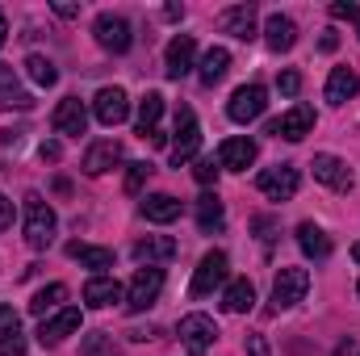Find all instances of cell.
Returning a JSON list of instances; mask_svg holds the SVG:
<instances>
[{"instance_id":"6da1fadb","label":"cell","mask_w":360,"mask_h":356,"mask_svg":"<svg viewBox=\"0 0 360 356\" xmlns=\"http://www.w3.org/2000/svg\"><path fill=\"white\" fill-rule=\"evenodd\" d=\"M55 231H59V218L46 205V197L42 193H25V243L34 252H46L55 243Z\"/></svg>"},{"instance_id":"7a4b0ae2","label":"cell","mask_w":360,"mask_h":356,"mask_svg":"<svg viewBox=\"0 0 360 356\" xmlns=\"http://www.w3.org/2000/svg\"><path fill=\"white\" fill-rule=\"evenodd\" d=\"M160 289H164V268H155V265L139 268L134 281H130V289H126V310L130 314H143L147 306H155Z\"/></svg>"},{"instance_id":"3957f363","label":"cell","mask_w":360,"mask_h":356,"mask_svg":"<svg viewBox=\"0 0 360 356\" xmlns=\"http://www.w3.org/2000/svg\"><path fill=\"white\" fill-rule=\"evenodd\" d=\"M306 289H310V272L297 268V265H285L276 272V281H272V306L276 310H289V306H297L306 298Z\"/></svg>"},{"instance_id":"277c9868","label":"cell","mask_w":360,"mask_h":356,"mask_svg":"<svg viewBox=\"0 0 360 356\" xmlns=\"http://www.w3.org/2000/svg\"><path fill=\"white\" fill-rule=\"evenodd\" d=\"M218 340V323L210 314H184L180 319V344L188 356H205Z\"/></svg>"},{"instance_id":"5b68a950","label":"cell","mask_w":360,"mask_h":356,"mask_svg":"<svg viewBox=\"0 0 360 356\" xmlns=\"http://www.w3.org/2000/svg\"><path fill=\"white\" fill-rule=\"evenodd\" d=\"M264 109H269V92L260 89V84H243V89L231 92V101H226V117H231V122H239V126L256 122Z\"/></svg>"},{"instance_id":"8992f818","label":"cell","mask_w":360,"mask_h":356,"mask_svg":"<svg viewBox=\"0 0 360 356\" xmlns=\"http://www.w3.org/2000/svg\"><path fill=\"white\" fill-rule=\"evenodd\" d=\"M92 34H96V42H101L105 51H113V55H126V51H130V42H134L130 21H126V17H117V13H101V17L92 21Z\"/></svg>"},{"instance_id":"52a82bcc","label":"cell","mask_w":360,"mask_h":356,"mask_svg":"<svg viewBox=\"0 0 360 356\" xmlns=\"http://www.w3.org/2000/svg\"><path fill=\"white\" fill-rule=\"evenodd\" d=\"M297 184H302V177H297L293 164H272V168H264V172L256 177V189H260L269 201H289V197L297 193Z\"/></svg>"},{"instance_id":"ba28073f","label":"cell","mask_w":360,"mask_h":356,"mask_svg":"<svg viewBox=\"0 0 360 356\" xmlns=\"http://www.w3.org/2000/svg\"><path fill=\"white\" fill-rule=\"evenodd\" d=\"M226 268H231L226 252H205V256H201V265L193 268V285H188V293H193V298L214 293V289L226 281Z\"/></svg>"},{"instance_id":"9c48e42d","label":"cell","mask_w":360,"mask_h":356,"mask_svg":"<svg viewBox=\"0 0 360 356\" xmlns=\"http://www.w3.org/2000/svg\"><path fill=\"white\" fill-rule=\"evenodd\" d=\"M197 147H201V126H197V117H193V109L188 105H180L176 109V139H172V164H188L193 155H197Z\"/></svg>"},{"instance_id":"30bf717a","label":"cell","mask_w":360,"mask_h":356,"mask_svg":"<svg viewBox=\"0 0 360 356\" xmlns=\"http://www.w3.org/2000/svg\"><path fill=\"white\" fill-rule=\"evenodd\" d=\"M310 130H314V109H310V105H293V109H285V113L269 126V134L285 139V143H302Z\"/></svg>"},{"instance_id":"8fae6325","label":"cell","mask_w":360,"mask_h":356,"mask_svg":"<svg viewBox=\"0 0 360 356\" xmlns=\"http://www.w3.org/2000/svg\"><path fill=\"white\" fill-rule=\"evenodd\" d=\"M256 155H260V147L252 143V139H222V147H218V168L222 172H248L252 164H256Z\"/></svg>"},{"instance_id":"7c38bea8","label":"cell","mask_w":360,"mask_h":356,"mask_svg":"<svg viewBox=\"0 0 360 356\" xmlns=\"http://www.w3.org/2000/svg\"><path fill=\"white\" fill-rule=\"evenodd\" d=\"M92 113H96L101 126H122L130 117V96H126V89H101L92 96Z\"/></svg>"},{"instance_id":"4fadbf2b","label":"cell","mask_w":360,"mask_h":356,"mask_svg":"<svg viewBox=\"0 0 360 356\" xmlns=\"http://www.w3.org/2000/svg\"><path fill=\"white\" fill-rule=\"evenodd\" d=\"M310 168H314V180H323V184L335 189V193H352V184H356V180H352V168H348L340 155H327V151H323V155H314Z\"/></svg>"},{"instance_id":"5bb4252c","label":"cell","mask_w":360,"mask_h":356,"mask_svg":"<svg viewBox=\"0 0 360 356\" xmlns=\"http://www.w3.org/2000/svg\"><path fill=\"white\" fill-rule=\"evenodd\" d=\"M55 130L68 134V139H80V134L89 130V109H84L80 96H63V101H59V109H55Z\"/></svg>"},{"instance_id":"9a60e30c","label":"cell","mask_w":360,"mask_h":356,"mask_svg":"<svg viewBox=\"0 0 360 356\" xmlns=\"http://www.w3.org/2000/svg\"><path fill=\"white\" fill-rule=\"evenodd\" d=\"M72 331H80V310H76V306L59 310L55 319H42V327H38V344H42V348H55V344H63Z\"/></svg>"},{"instance_id":"2e32d148","label":"cell","mask_w":360,"mask_h":356,"mask_svg":"<svg viewBox=\"0 0 360 356\" xmlns=\"http://www.w3.org/2000/svg\"><path fill=\"white\" fill-rule=\"evenodd\" d=\"M113 164H122V143H113V139H101V143H92L89 151H84V172L89 177H105Z\"/></svg>"},{"instance_id":"e0dca14e","label":"cell","mask_w":360,"mask_h":356,"mask_svg":"<svg viewBox=\"0 0 360 356\" xmlns=\"http://www.w3.org/2000/svg\"><path fill=\"white\" fill-rule=\"evenodd\" d=\"M176 252H180V243L172 235H147V239L134 243V260H139V265H164V260H172Z\"/></svg>"},{"instance_id":"ac0fdd59","label":"cell","mask_w":360,"mask_h":356,"mask_svg":"<svg viewBox=\"0 0 360 356\" xmlns=\"http://www.w3.org/2000/svg\"><path fill=\"white\" fill-rule=\"evenodd\" d=\"M193 55H197L193 34H176V38L168 42L164 63H168V76H172V80H180V76H188V72H193Z\"/></svg>"},{"instance_id":"d6986e66","label":"cell","mask_w":360,"mask_h":356,"mask_svg":"<svg viewBox=\"0 0 360 356\" xmlns=\"http://www.w3.org/2000/svg\"><path fill=\"white\" fill-rule=\"evenodd\" d=\"M0 356H25V331L13 306H0Z\"/></svg>"},{"instance_id":"ffe728a7","label":"cell","mask_w":360,"mask_h":356,"mask_svg":"<svg viewBox=\"0 0 360 356\" xmlns=\"http://www.w3.org/2000/svg\"><path fill=\"white\" fill-rule=\"evenodd\" d=\"M222 30L226 34H235L239 42H252L260 30H256V4H235V8H226L222 13Z\"/></svg>"},{"instance_id":"44dd1931","label":"cell","mask_w":360,"mask_h":356,"mask_svg":"<svg viewBox=\"0 0 360 356\" xmlns=\"http://www.w3.org/2000/svg\"><path fill=\"white\" fill-rule=\"evenodd\" d=\"M264 42H269L276 55H285V51H293V42H297V25L289 21V17H281V13H272L269 21H264Z\"/></svg>"},{"instance_id":"7402d4cb","label":"cell","mask_w":360,"mask_h":356,"mask_svg":"<svg viewBox=\"0 0 360 356\" xmlns=\"http://www.w3.org/2000/svg\"><path fill=\"white\" fill-rule=\"evenodd\" d=\"M143 218H147V222L168 227V222H176V218H180V201L172 197V193H151V197L143 201Z\"/></svg>"},{"instance_id":"603a6c76","label":"cell","mask_w":360,"mask_h":356,"mask_svg":"<svg viewBox=\"0 0 360 356\" xmlns=\"http://www.w3.org/2000/svg\"><path fill=\"white\" fill-rule=\"evenodd\" d=\"M360 92V76L352 68H335L331 76H327V101L331 105H344V101H352Z\"/></svg>"},{"instance_id":"cb8c5ba5","label":"cell","mask_w":360,"mask_h":356,"mask_svg":"<svg viewBox=\"0 0 360 356\" xmlns=\"http://www.w3.org/2000/svg\"><path fill=\"white\" fill-rule=\"evenodd\" d=\"M226 72H231V51H226V46H210V51L201 55V68H197L201 84H210V89H214Z\"/></svg>"},{"instance_id":"d4e9b609","label":"cell","mask_w":360,"mask_h":356,"mask_svg":"<svg viewBox=\"0 0 360 356\" xmlns=\"http://www.w3.org/2000/svg\"><path fill=\"white\" fill-rule=\"evenodd\" d=\"M297 248H302L310 260H327V256H331V239H327V231L314 227V222H302V227H297Z\"/></svg>"},{"instance_id":"484cf974","label":"cell","mask_w":360,"mask_h":356,"mask_svg":"<svg viewBox=\"0 0 360 356\" xmlns=\"http://www.w3.org/2000/svg\"><path fill=\"white\" fill-rule=\"evenodd\" d=\"M117 298H122L117 276H92L89 285H84V302H89L92 310H105V306H113Z\"/></svg>"},{"instance_id":"4316f807","label":"cell","mask_w":360,"mask_h":356,"mask_svg":"<svg viewBox=\"0 0 360 356\" xmlns=\"http://www.w3.org/2000/svg\"><path fill=\"white\" fill-rule=\"evenodd\" d=\"M0 109H34V96L13 80V68H0Z\"/></svg>"},{"instance_id":"83f0119b","label":"cell","mask_w":360,"mask_h":356,"mask_svg":"<svg viewBox=\"0 0 360 356\" xmlns=\"http://www.w3.org/2000/svg\"><path fill=\"white\" fill-rule=\"evenodd\" d=\"M68 256L72 260H80L84 268H96V272H105V268H113V248H92V243H68Z\"/></svg>"},{"instance_id":"f1b7e54d","label":"cell","mask_w":360,"mask_h":356,"mask_svg":"<svg viewBox=\"0 0 360 356\" xmlns=\"http://www.w3.org/2000/svg\"><path fill=\"white\" fill-rule=\"evenodd\" d=\"M222 306H226L231 314H248V310L256 306V285H252V281H231L226 293H222Z\"/></svg>"},{"instance_id":"f546056e","label":"cell","mask_w":360,"mask_h":356,"mask_svg":"<svg viewBox=\"0 0 360 356\" xmlns=\"http://www.w3.org/2000/svg\"><path fill=\"white\" fill-rule=\"evenodd\" d=\"M25 76H30L38 89H55V84H59V68H55L46 55H30V59H25Z\"/></svg>"},{"instance_id":"4dcf8cb0","label":"cell","mask_w":360,"mask_h":356,"mask_svg":"<svg viewBox=\"0 0 360 356\" xmlns=\"http://www.w3.org/2000/svg\"><path fill=\"white\" fill-rule=\"evenodd\" d=\"M160 113H164V96H160V92H147V96L139 101V134H143V139H151V134H155Z\"/></svg>"},{"instance_id":"1f68e13d","label":"cell","mask_w":360,"mask_h":356,"mask_svg":"<svg viewBox=\"0 0 360 356\" xmlns=\"http://www.w3.org/2000/svg\"><path fill=\"white\" fill-rule=\"evenodd\" d=\"M222 201H218V193H205V197H197V227L210 235V231H218L222 227Z\"/></svg>"},{"instance_id":"d6a6232c","label":"cell","mask_w":360,"mask_h":356,"mask_svg":"<svg viewBox=\"0 0 360 356\" xmlns=\"http://www.w3.org/2000/svg\"><path fill=\"white\" fill-rule=\"evenodd\" d=\"M63 298H68V285H59V281H55V285H46V289H38V293L30 298V314L46 319V314H51V310H55Z\"/></svg>"},{"instance_id":"836d02e7","label":"cell","mask_w":360,"mask_h":356,"mask_svg":"<svg viewBox=\"0 0 360 356\" xmlns=\"http://www.w3.org/2000/svg\"><path fill=\"white\" fill-rule=\"evenodd\" d=\"M84 356H117L113 352V340H109V331H96L84 340Z\"/></svg>"},{"instance_id":"e575fe53","label":"cell","mask_w":360,"mask_h":356,"mask_svg":"<svg viewBox=\"0 0 360 356\" xmlns=\"http://www.w3.org/2000/svg\"><path fill=\"white\" fill-rule=\"evenodd\" d=\"M151 177V164H130V172H126V193H139L143 184Z\"/></svg>"},{"instance_id":"d590c367","label":"cell","mask_w":360,"mask_h":356,"mask_svg":"<svg viewBox=\"0 0 360 356\" xmlns=\"http://www.w3.org/2000/svg\"><path fill=\"white\" fill-rule=\"evenodd\" d=\"M276 89H281V96H297V92H302V76L289 68V72H281V76H276Z\"/></svg>"},{"instance_id":"8d00e7d4","label":"cell","mask_w":360,"mask_h":356,"mask_svg":"<svg viewBox=\"0 0 360 356\" xmlns=\"http://www.w3.org/2000/svg\"><path fill=\"white\" fill-rule=\"evenodd\" d=\"M218 172L222 168H214V160H197V168H193V177L201 180V184H218Z\"/></svg>"},{"instance_id":"74e56055","label":"cell","mask_w":360,"mask_h":356,"mask_svg":"<svg viewBox=\"0 0 360 356\" xmlns=\"http://www.w3.org/2000/svg\"><path fill=\"white\" fill-rule=\"evenodd\" d=\"M243 348H248V356H272V352H269V340H264L260 331H248V340H243Z\"/></svg>"},{"instance_id":"f35d334b","label":"cell","mask_w":360,"mask_h":356,"mask_svg":"<svg viewBox=\"0 0 360 356\" xmlns=\"http://www.w3.org/2000/svg\"><path fill=\"white\" fill-rule=\"evenodd\" d=\"M8 227H13V201L0 193V231H8Z\"/></svg>"},{"instance_id":"ab89813d","label":"cell","mask_w":360,"mask_h":356,"mask_svg":"<svg viewBox=\"0 0 360 356\" xmlns=\"http://www.w3.org/2000/svg\"><path fill=\"white\" fill-rule=\"evenodd\" d=\"M59 17H80V4H68V0H59V4H51Z\"/></svg>"},{"instance_id":"60d3db41","label":"cell","mask_w":360,"mask_h":356,"mask_svg":"<svg viewBox=\"0 0 360 356\" xmlns=\"http://www.w3.org/2000/svg\"><path fill=\"white\" fill-rule=\"evenodd\" d=\"M356 8L360 4H331V17H352L356 21Z\"/></svg>"},{"instance_id":"b9f144b4","label":"cell","mask_w":360,"mask_h":356,"mask_svg":"<svg viewBox=\"0 0 360 356\" xmlns=\"http://www.w3.org/2000/svg\"><path fill=\"white\" fill-rule=\"evenodd\" d=\"M319 46H323V51H335V46H340V38H335V30H327V34H323V42H319Z\"/></svg>"},{"instance_id":"7bdbcfd3","label":"cell","mask_w":360,"mask_h":356,"mask_svg":"<svg viewBox=\"0 0 360 356\" xmlns=\"http://www.w3.org/2000/svg\"><path fill=\"white\" fill-rule=\"evenodd\" d=\"M63 151H59V143H42V160H59Z\"/></svg>"},{"instance_id":"ee69618b","label":"cell","mask_w":360,"mask_h":356,"mask_svg":"<svg viewBox=\"0 0 360 356\" xmlns=\"http://www.w3.org/2000/svg\"><path fill=\"white\" fill-rule=\"evenodd\" d=\"M164 17H168V21H176V17H184V8H180V4H168V8H164Z\"/></svg>"},{"instance_id":"f6af8a7d","label":"cell","mask_w":360,"mask_h":356,"mask_svg":"<svg viewBox=\"0 0 360 356\" xmlns=\"http://www.w3.org/2000/svg\"><path fill=\"white\" fill-rule=\"evenodd\" d=\"M8 42V21H4V13H0V46Z\"/></svg>"},{"instance_id":"bcb514c9","label":"cell","mask_w":360,"mask_h":356,"mask_svg":"<svg viewBox=\"0 0 360 356\" xmlns=\"http://www.w3.org/2000/svg\"><path fill=\"white\" fill-rule=\"evenodd\" d=\"M352 256H356V265H360V243H356V248H352Z\"/></svg>"},{"instance_id":"7dc6e473","label":"cell","mask_w":360,"mask_h":356,"mask_svg":"<svg viewBox=\"0 0 360 356\" xmlns=\"http://www.w3.org/2000/svg\"><path fill=\"white\" fill-rule=\"evenodd\" d=\"M356 38H360V8H356Z\"/></svg>"}]
</instances>
